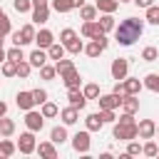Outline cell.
<instances>
[{
    "mask_svg": "<svg viewBox=\"0 0 159 159\" xmlns=\"http://www.w3.org/2000/svg\"><path fill=\"white\" fill-rule=\"evenodd\" d=\"M142 32H144V20H139V17H127V20H122V22L114 27V40H117L119 45L129 47V45H134V42L142 37Z\"/></svg>",
    "mask_w": 159,
    "mask_h": 159,
    "instance_id": "obj_1",
    "label": "cell"
},
{
    "mask_svg": "<svg viewBox=\"0 0 159 159\" xmlns=\"http://www.w3.org/2000/svg\"><path fill=\"white\" fill-rule=\"evenodd\" d=\"M112 137H114V139H119V142L137 139V137H139V127H137V122H114Z\"/></svg>",
    "mask_w": 159,
    "mask_h": 159,
    "instance_id": "obj_2",
    "label": "cell"
},
{
    "mask_svg": "<svg viewBox=\"0 0 159 159\" xmlns=\"http://www.w3.org/2000/svg\"><path fill=\"white\" fill-rule=\"evenodd\" d=\"M50 20V0H32V22L45 25Z\"/></svg>",
    "mask_w": 159,
    "mask_h": 159,
    "instance_id": "obj_3",
    "label": "cell"
},
{
    "mask_svg": "<svg viewBox=\"0 0 159 159\" xmlns=\"http://www.w3.org/2000/svg\"><path fill=\"white\" fill-rule=\"evenodd\" d=\"M35 35H37V32H35V27H32V25H22L20 30H15V32H12V42L22 47V45L35 42Z\"/></svg>",
    "mask_w": 159,
    "mask_h": 159,
    "instance_id": "obj_4",
    "label": "cell"
},
{
    "mask_svg": "<svg viewBox=\"0 0 159 159\" xmlns=\"http://www.w3.org/2000/svg\"><path fill=\"white\" fill-rule=\"evenodd\" d=\"M89 147H92L89 129H82V132H77V134L72 137V149H75V152H80V154H87V152H89Z\"/></svg>",
    "mask_w": 159,
    "mask_h": 159,
    "instance_id": "obj_5",
    "label": "cell"
},
{
    "mask_svg": "<svg viewBox=\"0 0 159 159\" xmlns=\"http://www.w3.org/2000/svg\"><path fill=\"white\" fill-rule=\"evenodd\" d=\"M25 127H27L30 132H40V129L45 127V117H42V112L27 109V112H25Z\"/></svg>",
    "mask_w": 159,
    "mask_h": 159,
    "instance_id": "obj_6",
    "label": "cell"
},
{
    "mask_svg": "<svg viewBox=\"0 0 159 159\" xmlns=\"http://www.w3.org/2000/svg\"><path fill=\"white\" fill-rule=\"evenodd\" d=\"M17 149H20V154H32L35 149H37V142H35V132H22L20 134V142H17Z\"/></svg>",
    "mask_w": 159,
    "mask_h": 159,
    "instance_id": "obj_7",
    "label": "cell"
},
{
    "mask_svg": "<svg viewBox=\"0 0 159 159\" xmlns=\"http://www.w3.org/2000/svg\"><path fill=\"white\" fill-rule=\"evenodd\" d=\"M109 72H112V77H114L117 82H119V80H124V77H127V72H129V62H127V57H117V60H112Z\"/></svg>",
    "mask_w": 159,
    "mask_h": 159,
    "instance_id": "obj_8",
    "label": "cell"
},
{
    "mask_svg": "<svg viewBox=\"0 0 159 159\" xmlns=\"http://www.w3.org/2000/svg\"><path fill=\"white\" fill-rule=\"evenodd\" d=\"M97 102H99V109H117V107H122V97L114 94V92H109V94H99Z\"/></svg>",
    "mask_w": 159,
    "mask_h": 159,
    "instance_id": "obj_9",
    "label": "cell"
},
{
    "mask_svg": "<svg viewBox=\"0 0 159 159\" xmlns=\"http://www.w3.org/2000/svg\"><path fill=\"white\" fill-rule=\"evenodd\" d=\"M137 127H139V137L142 139H154L157 137V122L154 119H142Z\"/></svg>",
    "mask_w": 159,
    "mask_h": 159,
    "instance_id": "obj_10",
    "label": "cell"
},
{
    "mask_svg": "<svg viewBox=\"0 0 159 159\" xmlns=\"http://www.w3.org/2000/svg\"><path fill=\"white\" fill-rule=\"evenodd\" d=\"M67 102H70L72 107H77V109H84L87 97H84V92L77 87V89H67Z\"/></svg>",
    "mask_w": 159,
    "mask_h": 159,
    "instance_id": "obj_11",
    "label": "cell"
},
{
    "mask_svg": "<svg viewBox=\"0 0 159 159\" xmlns=\"http://www.w3.org/2000/svg\"><path fill=\"white\" fill-rule=\"evenodd\" d=\"M27 60H30V65H32V67H37V70H40L42 65H47V60H50V57H47V50L37 47V50H32V52H30V57H27Z\"/></svg>",
    "mask_w": 159,
    "mask_h": 159,
    "instance_id": "obj_12",
    "label": "cell"
},
{
    "mask_svg": "<svg viewBox=\"0 0 159 159\" xmlns=\"http://www.w3.org/2000/svg\"><path fill=\"white\" fill-rule=\"evenodd\" d=\"M15 104H17L22 112L32 109V107H35V99H32V89H30V92H17V97H15Z\"/></svg>",
    "mask_w": 159,
    "mask_h": 159,
    "instance_id": "obj_13",
    "label": "cell"
},
{
    "mask_svg": "<svg viewBox=\"0 0 159 159\" xmlns=\"http://www.w3.org/2000/svg\"><path fill=\"white\" fill-rule=\"evenodd\" d=\"M82 35H84V37H89V40H94L97 35H102L99 22H97V20H84V25H82Z\"/></svg>",
    "mask_w": 159,
    "mask_h": 159,
    "instance_id": "obj_14",
    "label": "cell"
},
{
    "mask_svg": "<svg viewBox=\"0 0 159 159\" xmlns=\"http://www.w3.org/2000/svg\"><path fill=\"white\" fill-rule=\"evenodd\" d=\"M60 80L65 82V87H67V89H77V87L82 84V77H80V72H77V67H75L72 72H67V75H62Z\"/></svg>",
    "mask_w": 159,
    "mask_h": 159,
    "instance_id": "obj_15",
    "label": "cell"
},
{
    "mask_svg": "<svg viewBox=\"0 0 159 159\" xmlns=\"http://www.w3.org/2000/svg\"><path fill=\"white\" fill-rule=\"evenodd\" d=\"M60 119H62V124H67V127H70V124H75V122L80 119V109L70 104V107H65V109L60 112Z\"/></svg>",
    "mask_w": 159,
    "mask_h": 159,
    "instance_id": "obj_16",
    "label": "cell"
},
{
    "mask_svg": "<svg viewBox=\"0 0 159 159\" xmlns=\"http://www.w3.org/2000/svg\"><path fill=\"white\" fill-rule=\"evenodd\" d=\"M102 127H104V119H102V114H99V112L87 114V119H84V129H89V132H99Z\"/></svg>",
    "mask_w": 159,
    "mask_h": 159,
    "instance_id": "obj_17",
    "label": "cell"
},
{
    "mask_svg": "<svg viewBox=\"0 0 159 159\" xmlns=\"http://www.w3.org/2000/svg\"><path fill=\"white\" fill-rule=\"evenodd\" d=\"M35 152H37L40 157H45V159H55V157H57V149H55V142H52V139H50V142H40Z\"/></svg>",
    "mask_w": 159,
    "mask_h": 159,
    "instance_id": "obj_18",
    "label": "cell"
},
{
    "mask_svg": "<svg viewBox=\"0 0 159 159\" xmlns=\"http://www.w3.org/2000/svg\"><path fill=\"white\" fill-rule=\"evenodd\" d=\"M122 112H129V114H137V112H139V99H137V94L122 97Z\"/></svg>",
    "mask_w": 159,
    "mask_h": 159,
    "instance_id": "obj_19",
    "label": "cell"
},
{
    "mask_svg": "<svg viewBox=\"0 0 159 159\" xmlns=\"http://www.w3.org/2000/svg\"><path fill=\"white\" fill-rule=\"evenodd\" d=\"M35 42H37V47H42V50H47L52 42H55V35L50 32V30H40L37 35H35Z\"/></svg>",
    "mask_w": 159,
    "mask_h": 159,
    "instance_id": "obj_20",
    "label": "cell"
},
{
    "mask_svg": "<svg viewBox=\"0 0 159 159\" xmlns=\"http://www.w3.org/2000/svg\"><path fill=\"white\" fill-rule=\"evenodd\" d=\"M65 52H67V47H65L62 42H52V45L47 47V57H50V60H55V62H57V60H62V57H65Z\"/></svg>",
    "mask_w": 159,
    "mask_h": 159,
    "instance_id": "obj_21",
    "label": "cell"
},
{
    "mask_svg": "<svg viewBox=\"0 0 159 159\" xmlns=\"http://www.w3.org/2000/svg\"><path fill=\"white\" fill-rule=\"evenodd\" d=\"M50 139H52L55 144H62V142H67V124H57V127H52V132H50Z\"/></svg>",
    "mask_w": 159,
    "mask_h": 159,
    "instance_id": "obj_22",
    "label": "cell"
},
{
    "mask_svg": "<svg viewBox=\"0 0 159 159\" xmlns=\"http://www.w3.org/2000/svg\"><path fill=\"white\" fill-rule=\"evenodd\" d=\"M124 87H127V94H139L142 87H144V82L137 80V77H124Z\"/></svg>",
    "mask_w": 159,
    "mask_h": 159,
    "instance_id": "obj_23",
    "label": "cell"
},
{
    "mask_svg": "<svg viewBox=\"0 0 159 159\" xmlns=\"http://www.w3.org/2000/svg\"><path fill=\"white\" fill-rule=\"evenodd\" d=\"M17 152V144L10 142V139H0V159H7Z\"/></svg>",
    "mask_w": 159,
    "mask_h": 159,
    "instance_id": "obj_24",
    "label": "cell"
},
{
    "mask_svg": "<svg viewBox=\"0 0 159 159\" xmlns=\"http://www.w3.org/2000/svg\"><path fill=\"white\" fill-rule=\"evenodd\" d=\"M97 22H99V27H102V32H112V30L117 27V22H114V17H112V12H102V17H99Z\"/></svg>",
    "mask_w": 159,
    "mask_h": 159,
    "instance_id": "obj_25",
    "label": "cell"
},
{
    "mask_svg": "<svg viewBox=\"0 0 159 159\" xmlns=\"http://www.w3.org/2000/svg\"><path fill=\"white\" fill-rule=\"evenodd\" d=\"M40 112H42V117H45V119H52V117H57V114H60V107H57L55 102H50V99H47L45 104H40Z\"/></svg>",
    "mask_w": 159,
    "mask_h": 159,
    "instance_id": "obj_26",
    "label": "cell"
},
{
    "mask_svg": "<svg viewBox=\"0 0 159 159\" xmlns=\"http://www.w3.org/2000/svg\"><path fill=\"white\" fill-rule=\"evenodd\" d=\"M0 134L2 137H12L15 134V122L7 117H0Z\"/></svg>",
    "mask_w": 159,
    "mask_h": 159,
    "instance_id": "obj_27",
    "label": "cell"
},
{
    "mask_svg": "<svg viewBox=\"0 0 159 159\" xmlns=\"http://www.w3.org/2000/svg\"><path fill=\"white\" fill-rule=\"evenodd\" d=\"M102 52H104V47H102L97 40H92L89 45H84V55H87V57H99Z\"/></svg>",
    "mask_w": 159,
    "mask_h": 159,
    "instance_id": "obj_28",
    "label": "cell"
},
{
    "mask_svg": "<svg viewBox=\"0 0 159 159\" xmlns=\"http://www.w3.org/2000/svg\"><path fill=\"white\" fill-rule=\"evenodd\" d=\"M55 67H57V75L62 77V75H67V72H72V70H75V62L62 57V60H57V62H55Z\"/></svg>",
    "mask_w": 159,
    "mask_h": 159,
    "instance_id": "obj_29",
    "label": "cell"
},
{
    "mask_svg": "<svg viewBox=\"0 0 159 159\" xmlns=\"http://www.w3.org/2000/svg\"><path fill=\"white\" fill-rule=\"evenodd\" d=\"M119 7V0H97V10L99 12H114Z\"/></svg>",
    "mask_w": 159,
    "mask_h": 159,
    "instance_id": "obj_30",
    "label": "cell"
},
{
    "mask_svg": "<svg viewBox=\"0 0 159 159\" xmlns=\"http://www.w3.org/2000/svg\"><path fill=\"white\" fill-rule=\"evenodd\" d=\"M142 82H144V87H147V89H152V92H157V94H159V75L149 72V75H147Z\"/></svg>",
    "mask_w": 159,
    "mask_h": 159,
    "instance_id": "obj_31",
    "label": "cell"
},
{
    "mask_svg": "<svg viewBox=\"0 0 159 159\" xmlns=\"http://www.w3.org/2000/svg\"><path fill=\"white\" fill-rule=\"evenodd\" d=\"M97 12H99L97 5H82V7H80V17H82V20H94Z\"/></svg>",
    "mask_w": 159,
    "mask_h": 159,
    "instance_id": "obj_32",
    "label": "cell"
},
{
    "mask_svg": "<svg viewBox=\"0 0 159 159\" xmlns=\"http://www.w3.org/2000/svg\"><path fill=\"white\" fill-rule=\"evenodd\" d=\"M142 60H144V62H157V60H159V50H157L154 45L144 47V50H142Z\"/></svg>",
    "mask_w": 159,
    "mask_h": 159,
    "instance_id": "obj_33",
    "label": "cell"
},
{
    "mask_svg": "<svg viewBox=\"0 0 159 159\" xmlns=\"http://www.w3.org/2000/svg\"><path fill=\"white\" fill-rule=\"evenodd\" d=\"M52 7H55V12L65 15V12L72 10V0H52Z\"/></svg>",
    "mask_w": 159,
    "mask_h": 159,
    "instance_id": "obj_34",
    "label": "cell"
},
{
    "mask_svg": "<svg viewBox=\"0 0 159 159\" xmlns=\"http://www.w3.org/2000/svg\"><path fill=\"white\" fill-rule=\"evenodd\" d=\"M65 47H67V52H70V55H80V52H84V45H82V40H80V37H75V40H72V42H67Z\"/></svg>",
    "mask_w": 159,
    "mask_h": 159,
    "instance_id": "obj_35",
    "label": "cell"
},
{
    "mask_svg": "<svg viewBox=\"0 0 159 159\" xmlns=\"http://www.w3.org/2000/svg\"><path fill=\"white\" fill-rule=\"evenodd\" d=\"M2 75L5 77H15L17 75V62L15 60H5L2 62Z\"/></svg>",
    "mask_w": 159,
    "mask_h": 159,
    "instance_id": "obj_36",
    "label": "cell"
},
{
    "mask_svg": "<svg viewBox=\"0 0 159 159\" xmlns=\"http://www.w3.org/2000/svg\"><path fill=\"white\" fill-rule=\"evenodd\" d=\"M30 70H32L30 60H22V62H17V77H20V80H27V77H30Z\"/></svg>",
    "mask_w": 159,
    "mask_h": 159,
    "instance_id": "obj_37",
    "label": "cell"
},
{
    "mask_svg": "<svg viewBox=\"0 0 159 159\" xmlns=\"http://www.w3.org/2000/svg\"><path fill=\"white\" fill-rule=\"evenodd\" d=\"M82 92H84V97H87V99H97V97H99V84L89 82V84H84V87H82Z\"/></svg>",
    "mask_w": 159,
    "mask_h": 159,
    "instance_id": "obj_38",
    "label": "cell"
},
{
    "mask_svg": "<svg viewBox=\"0 0 159 159\" xmlns=\"http://www.w3.org/2000/svg\"><path fill=\"white\" fill-rule=\"evenodd\" d=\"M142 154H144V157H157V154H159V147H157V142L147 139V144H142Z\"/></svg>",
    "mask_w": 159,
    "mask_h": 159,
    "instance_id": "obj_39",
    "label": "cell"
},
{
    "mask_svg": "<svg viewBox=\"0 0 159 159\" xmlns=\"http://www.w3.org/2000/svg\"><path fill=\"white\" fill-rule=\"evenodd\" d=\"M55 75H57V67L55 65H42L40 67V77L42 80H55Z\"/></svg>",
    "mask_w": 159,
    "mask_h": 159,
    "instance_id": "obj_40",
    "label": "cell"
},
{
    "mask_svg": "<svg viewBox=\"0 0 159 159\" xmlns=\"http://www.w3.org/2000/svg\"><path fill=\"white\" fill-rule=\"evenodd\" d=\"M12 7L17 12H32V0H12Z\"/></svg>",
    "mask_w": 159,
    "mask_h": 159,
    "instance_id": "obj_41",
    "label": "cell"
},
{
    "mask_svg": "<svg viewBox=\"0 0 159 159\" xmlns=\"http://www.w3.org/2000/svg\"><path fill=\"white\" fill-rule=\"evenodd\" d=\"M12 32V25H10V17L5 15V12H0V35L5 37V35H10Z\"/></svg>",
    "mask_w": 159,
    "mask_h": 159,
    "instance_id": "obj_42",
    "label": "cell"
},
{
    "mask_svg": "<svg viewBox=\"0 0 159 159\" xmlns=\"http://www.w3.org/2000/svg\"><path fill=\"white\" fill-rule=\"evenodd\" d=\"M147 20L152 25H159V5H149L147 7Z\"/></svg>",
    "mask_w": 159,
    "mask_h": 159,
    "instance_id": "obj_43",
    "label": "cell"
},
{
    "mask_svg": "<svg viewBox=\"0 0 159 159\" xmlns=\"http://www.w3.org/2000/svg\"><path fill=\"white\" fill-rule=\"evenodd\" d=\"M75 37H77V32H75L72 27H65V30L60 32V42H62V45H67V42H72Z\"/></svg>",
    "mask_w": 159,
    "mask_h": 159,
    "instance_id": "obj_44",
    "label": "cell"
},
{
    "mask_svg": "<svg viewBox=\"0 0 159 159\" xmlns=\"http://www.w3.org/2000/svg\"><path fill=\"white\" fill-rule=\"evenodd\" d=\"M7 60H15V62H22V60H25V55H22V47H20V45H15L12 50H7Z\"/></svg>",
    "mask_w": 159,
    "mask_h": 159,
    "instance_id": "obj_45",
    "label": "cell"
},
{
    "mask_svg": "<svg viewBox=\"0 0 159 159\" xmlns=\"http://www.w3.org/2000/svg\"><path fill=\"white\" fill-rule=\"evenodd\" d=\"M127 154H129V157L142 154V144H139V142H134V139H129V142H127Z\"/></svg>",
    "mask_w": 159,
    "mask_h": 159,
    "instance_id": "obj_46",
    "label": "cell"
},
{
    "mask_svg": "<svg viewBox=\"0 0 159 159\" xmlns=\"http://www.w3.org/2000/svg\"><path fill=\"white\" fill-rule=\"evenodd\" d=\"M32 99H35V104H45L47 102V92L37 87V89H32Z\"/></svg>",
    "mask_w": 159,
    "mask_h": 159,
    "instance_id": "obj_47",
    "label": "cell"
},
{
    "mask_svg": "<svg viewBox=\"0 0 159 159\" xmlns=\"http://www.w3.org/2000/svg\"><path fill=\"white\" fill-rule=\"evenodd\" d=\"M99 114H102L104 124H107V122H117V117H114V109H99Z\"/></svg>",
    "mask_w": 159,
    "mask_h": 159,
    "instance_id": "obj_48",
    "label": "cell"
},
{
    "mask_svg": "<svg viewBox=\"0 0 159 159\" xmlns=\"http://www.w3.org/2000/svg\"><path fill=\"white\" fill-rule=\"evenodd\" d=\"M132 2H134L137 7H142V10H147L149 5H154V0H132Z\"/></svg>",
    "mask_w": 159,
    "mask_h": 159,
    "instance_id": "obj_49",
    "label": "cell"
},
{
    "mask_svg": "<svg viewBox=\"0 0 159 159\" xmlns=\"http://www.w3.org/2000/svg\"><path fill=\"white\" fill-rule=\"evenodd\" d=\"M5 114H7V104H5V102H0V117H5Z\"/></svg>",
    "mask_w": 159,
    "mask_h": 159,
    "instance_id": "obj_50",
    "label": "cell"
},
{
    "mask_svg": "<svg viewBox=\"0 0 159 159\" xmlns=\"http://www.w3.org/2000/svg\"><path fill=\"white\" fill-rule=\"evenodd\" d=\"M5 60H7V52H5V50H2V47H0V65H2V62H5Z\"/></svg>",
    "mask_w": 159,
    "mask_h": 159,
    "instance_id": "obj_51",
    "label": "cell"
},
{
    "mask_svg": "<svg viewBox=\"0 0 159 159\" xmlns=\"http://www.w3.org/2000/svg\"><path fill=\"white\" fill-rule=\"evenodd\" d=\"M84 5V0H72V7H82Z\"/></svg>",
    "mask_w": 159,
    "mask_h": 159,
    "instance_id": "obj_52",
    "label": "cell"
},
{
    "mask_svg": "<svg viewBox=\"0 0 159 159\" xmlns=\"http://www.w3.org/2000/svg\"><path fill=\"white\" fill-rule=\"evenodd\" d=\"M0 47H2V35H0Z\"/></svg>",
    "mask_w": 159,
    "mask_h": 159,
    "instance_id": "obj_53",
    "label": "cell"
},
{
    "mask_svg": "<svg viewBox=\"0 0 159 159\" xmlns=\"http://www.w3.org/2000/svg\"><path fill=\"white\" fill-rule=\"evenodd\" d=\"M157 137H159V124H157Z\"/></svg>",
    "mask_w": 159,
    "mask_h": 159,
    "instance_id": "obj_54",
    "label": "cell"
},
{
    "mask_svg": "<svg viewBox=\"0 0 159 159\" xmlns=\"http://www.w3.org/2000/svg\"><path fill=\"white\" fill-rule=\"evenodd\" d=\"M119 2H132V0H119Z\"/></svg>",
    "mask_w": 159,
    "mask_h": 159,
    "instance_id": "obj_55",
    "label": "cell"
},
{
    "mask_svg": "<svg viewBox=\"0 0 159 159\" xmlns=\"http://www.w3.org/2000/svg\"><path fill=\"white\" fill-rule=\"evenodd\" d=\"M0 12H2V7H0Z\"/></svg>",
    "mask_w": 159,
    "mask_h": 159,
    "instance_id": "obj_56",
    "label": "cell"
},
{
    "mask_svg": "<svg viewBox=\"0 0 159 159\" xmlns=\"http://www.w3.org/2000/svg\"><path fill=\"white\" fill-rule=\"evenodd\" d=\"M157 157H159V154H157Z\"/></svg>",
    "mask_w": 159,
    "mask_h": 159,
    "instance_id": "obj_57",
    "label": "cell"
},
{
    "mask_svg": "<svg viewBox=\"0 0 159 159\" xmlns=\"http://www.w3.org/2000/svg\"><path fill=\"white\" fill-rule=\"evenodd\" d=\"M0 137H2V134H0Z\"/></svg>",
    "mask_w": 159,
    "mask_h": 159,
    "instance_id": "obj_58",
    "label": "cell"
}]
</instances>
